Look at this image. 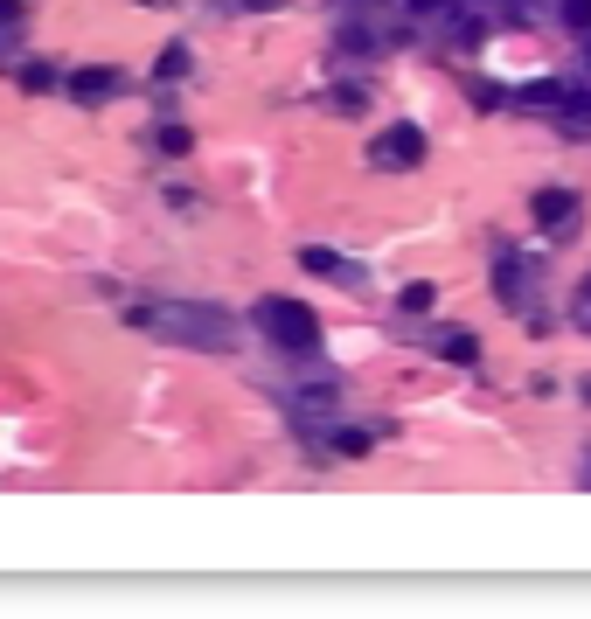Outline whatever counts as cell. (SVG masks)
<instances>
[{"instance_id":"6da1fadb","label":"cell","mask_w":591,"mask_h":619,"mask_svg":"<svg viewBox=\"0 0 591 619\" xmlns=\"http://www.w3.org/2000/svg\"><path fill=\"white\" fill-rule=\"evenodd\" d=\"M133 327L188 341V348H230V313L223 307H195V300H147L133 307Z\"/></svg>"},{"instance_id":"7a4b0ae2","label":"cell","mask_w":591,"mask_h":619,"mask_svg":"<svg viewBox=\"0 0 591 619\" xmlns=\"http://www.w3.org/2000/svg\"><path fill=\"white\" fill-rule=\"evenodd\" d=\"M258 327L279 341V348H313L320 341V320L306 300H258Z\"/></svg>"},{"instance_id":"3957f363","label":"cell","mask_w":591,"mask_h":619,"mask_svg":"<svg viewBox=\"0 0 591 619\" xmlns=\"http://www.w3.org/2000/svg\"><path fill=\"white\" fill-rule=\"evenodd\" d=\"M369 167H390V174L425 167V126H383V133L369 140Z\"/></svg>"},{"instance_id":"277c9868","label":"cell","mask_w":591,"mask_h":619,"mask_svg":"<svg viewBox=\"0 0 591 619\" xmlns=\"http://www.w3.org/2000/svg\"><path fill=\"white\" fill-rule=\"evenodd\" d=\"M571 216H578V195L571 188H536V223L543 230H571Z\"/></svg>"},{"instance_id":"5b68a950","label":"cell","mask_w":591,"mask_h":619,"mask_svg":"<svg viewBox=\"0 0 591 619\" xmlns=\"http://www.w3.org/2000/svg\"><path fill=\"white\" fill-rule=\"evenodd\" d=\"M112 91H119L112 70H77V77H70V98H77V105H98V98H112Z\"/></svg>"},{"instance_id":"8992f818","label":"cell","mask_w":591,"mask_h":619,"mask_svg":"<svg viewBox=\"0 0 591 619\" xmlns=\"http://www.w3.org/2000/svg\"><path fill=\"white\" fill-rule=\"evenodd\" d=\"M439 355L459 362V369H473V362H480V341H473L466 327H439Z\"/></svg>"},{"instance_id":"52a82bcc","label":"cell","mask_w":591,"mask_h":619,"mask_svg":"<svg viewBox=\"0 0 591 619\" xmlns=\"http://www.w3.org/2000/svg\"><path fill=\"white\" fill-rule=\"evenodd\" d=\"M494 293H501L508 307H522V272H515V258H501V272H494Z\"/></svg>"},{"instance_id":"ba28073f","label":"cell","mask_w":591,"mask_h":619,"mask_svg":"<svg viewBox=\"0 0 591 619\" xmlns=\"http://www.w3.org/2000/svg\"><path fill=\"white\" fill-rule=\"evenodd\" d=\"M160 77H167V84L188 77V42H167V49H160Z\"/></svg>"},{"instance_id":"9c48e42d","label":"cell","mask_w":591,"mask_h":619,"mask_svg":"<svg viewBox=\"0 0 591 619\" xmlns=\"http://www.w3.org/2000/svg\"><path fill=\"white\" fill-rule=\"evenodd\" d=\"M299 265H306V272H348V265L327 251V244H306V251H299Z\"/></svg>"},{"instance_id":"30bf717a","label":"cell","mask_w":591,"mask_h":619,"mask_svg":"<svg viewBox=\"0 0 591 619\" xmlns=\"http://www.w3.org/2000/svg\"><path fill=\"white\" fill-rule=\"evenodd\" d=\"M49 84H56L49 63H21V91H49Z\"/></svg>"},{"instance_id":"8fae6325","label":"cell","mask_w":591,"mask_h":619,"mask_svg":"<svg viewBox=\"0 0 591 619\" xmlns=\"http://www.w3.org/2000/svg\"><path fill=\"white\" fill-rule=\"evenodd\" d=\"M369 446H376V439H369V432H334V453H348V460H362V453H369Z\"/></svg>"},{"instance_id":"7c38bea8","label":"cell","mask_w":591,"mask_h":619,"mask_svg":"<svg viewBox=\"0 0 591 619\" xmlns=\"http://www.w3.org/2000/svg\"><path fill=\"white\" fill-rule=\"evenodd\" d=\"M432 300H439L432 286H404V313H432Z\"/></svg>"},{"instance_id":"4fadbf2b","label":"cell","mask_w":591,"mask_h":619,"mask_svg":"<svg viewBox=\"0 0 591 619\" xmlns=\"http://www.w3.org/2000/svg\"><path fill=\"white\" fill-rule=\"evenodd\" d=\"M564 112H571L578 126H591V91H564Z\"/></svg>"},{"instance_id":"5bb4252c","label":"cell","mask_w":591,"mask_h":619,"mask_svg":"<svg viewBox=\"0 0 591 619\" xmlns=\"http://www.w3.org/2000/svg\"><path fill=\"white\" fill-rule=\"evenodd\" d=\"M160 154H188V126H167L160 133Z\"/></svg>"},{"instance_id":"9a60e30c","label":"cell","mask_w":591,"mask_h":619,"mask_svg":"<svg viewBox=\"0 0 591 619\" xmlns=\"http://www.w3.org/2000/svg\"><path fill=\"white\" fill-rule=\"evenodd\" d=\"M564 21L571 28H591V0H564Z\"/></svg>"},{"instance_id":"2e32d148","label":"cell","mask_w":591,"mask_h":619,"mask_svg":"<svg viewBox=\"0 0 591 619\" xmlns=\"http://www.w3.org/2000/svg\"><path fill=\"white\" fill-rule=\"evenodd\" d=\"M21 21V0H0V28H14Z\"/></svg>"},{"instance_id":"e0dca14e","label":"cell","mask_w":591,"mask_h":619,"mask_svg":"<svg viewBox=\"0 0 591 619\" xmlns=\"http://www.w3.org/2000/svg\"><path fill=\"white\" fill-rule=\"evenodd\" d=\"M411 7H418V14H439V7H445V0H411Z\"/></svg>"},{"instance_id":"ac0fdd59","label":"cell","mask_w":591,"mask_h":619,"mask_svg":"<svg viewBox=\"0 0 591 619\" xmlns=\"http://www.w3.org/2000/svg\"><path fill=\"white\" fill-rule=\"evenodd\" d=\"M230 7H279V0H230Z\"/></svg>"},{"instance_id":"d6986e66","label":"cell","mask_w":591,"mask_h":619,"mask_svg":"<svg viewBox=\"0 0 591 619\" xmlns=\"http://www.w3.org/2000/svg\"><path fill=\"white\" fill-rule=\"evenodd\" d=\"M585 63H591V49H585Z\"/></svg>"},{"instance_id":"ffe728a7","label":"cell","mask_w":591,"mask_h":619,"mask_svg":"<svg viewBox=\"0 0 591 619\" xmlns=\"http://www.w3.org/2000/svg\"><path fill=\"white\" fill-rule=\"evenodd\" d=\"M147 7H153V0H147Z\"/></svg>"}]
</instances>
